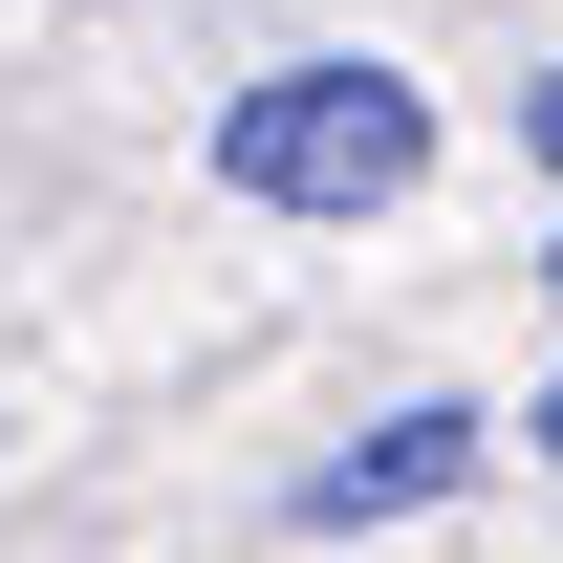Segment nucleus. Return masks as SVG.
<instances>
[{
  "label": "nucleus",
  "mask_w": 563,
  "mask_h": 563,
  "mask_svg": "<svg viewBox=\"0 0 563 563\" xmlns=\"http://www.w3.org/2000/svg\"><path fill=\"white\" fill-rule=\"evenodd\" d=\"M412 174H433V87L390 44H303V66H261L217 109V196L239 217H390Z\"/></svg>",
  "instance_id": "1"
},
{
  "label": "nucleus",
  "mask_w": 563,
  "mask_h": 563,
  "mask_svg": "<svg viewBox=\"0 0 563 563\" xmlns=\"http://www.w3.org/2000/svg\"><path fill=\"white\" fill-rule=\"evenodd\" d=\"M477 455H498V412H390V433H347V455L303 477V520H325V542H368V520H412V498H455Z\"/></svg>",
  "instance_id": "2"
},
{
  "label": "nucleus",
  "mask_w": 563,
  "mask_h": 563,
  "mask_svg": "<svg viewBox=\"0 0 563 563\" xmlns=\"http://www.w3.org/2000/svg\"><path fill=\"white\" fill-rule=\"evenodd\" d=\"M520 152H542V174H563V66H542V87H520Z\"/></svg>",
  "instance_id": "3"
},
{
  "label": "nucleus",
  "mask_w": 563,
  "mask_h": 563,
  "mask_svg": "<svg viewBox=\"0 0 563 563\" xmlns=\"http://www.w3.org/2000/svg\"><path fill=\"white\" fill-rule=\"evenodd\" d=\"M520 433H542V455H563V368H542V412H520Z\"/></svg>",
  "instance_id": "4"
},
{
  "label": "nucleus",
  "mask_w": 563,
  "mask_h": 563,
  "mask_svg": "<svg viewBox=\"0 0 563 563\" xmlns=\"http://www.w3.org/2000/svg\"><path fill=\"white\" fill-rule=\"evenodd\" d=\"M542 303H563V239H542Z\"/></svg>",
  "instance_id": "5"
}]
</instances>
